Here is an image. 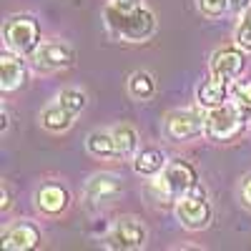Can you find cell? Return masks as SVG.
Here are the masks:
<instances>
[{"mask_svg":"<svg viewBox=\"0 0 251 251\" xmlns=\"http://www.w3.org/2000/svg\"><path fill=\"white\" fill-rule=\"evenodd\" d=\"M106 25L113 35L138 43V40L153 35L156 18L151 10L138 5L136 0H111L106 5Z\"/></svg>","mask_w":251,"mask_h":251,"instance_id":"1","label":"cell"},{"mask_svg":"<svg viewBox=\"0 0 251 251\" xmlns=\"http://www.w3.org/2000/svg\"><path fill=\"white\" fill-rule=\"evenodd\" d=\"M3 38L8 50L18 55H33L40 46V28L33 15H10L3 23Z\"/></svg>","mask_w":251,"mask_h":251,"instance_id":"2","label":"cell"},{"mask_svg":"<svg viewBox=\"0 0 251 251\" xmlns=\"http://www.w3.org/2000/svg\"><path fill=\"white\" fill-rule=\"evenodd\" d=\"M196 183V171L186 161H171L153 181V191L161 196V201H178L188 194V188Z\"/></svg>","mask_w":251,"mask_h":251,"instance_id":"3","label":"cell"},{"mask_svg":"<svg viewBox=\"0 0 251 251\" xmlns=\"http://www.w3.org/2000/svg\"><path fill=\"white\" fill-rule=\"evenodd\" d=\"M244 111L236 103H221V106L208 108L206 113V128L203 133L211 141H231L244 128Z\"/></svg>","mask_w":251,"mask_h":251,"instance_id":"4","label":"cell"},{"mask_svg":"<svg viewBox=\"0 0 251 251\" xmlns=\"http://www.w3.org/2000/svg\"><path fill=\"white\" fill-rule=\"evenodd\" d=\"M146 239H149L146 226L133 216H126V219H118L116 226L111 228V234L106 239V246L118 249V251H136V249L146 246Z\"/></svg>","mask_w":251,"mask_h":251,"instance_id":"5","label":"cell"},{"mask_svg":"<svg viewBox=\"0 0 251 251\" xmlns=\"http://www.w3.org/2000/svg\"><path fill=\"white\" fill-rule=\"evenodd\" d=\"M176 219L181 221L183 228L188 231H201L211 221V206L206 199H196V196H181L176 201Z\"/></svg>","mask_w":251,"mask_h":251,"instance_id":"6","label":"cell"},{"mask_svg":"<svg viewBox=\"0 0 251 251\" xmlns=\"http://www.w3.org/2000/svg\"><path fill=\"white\" fill-rule=\"evenodd\" d=\"M33 60L40 71H60V68H71L75 63V53L71 46L60 43V40H46L40 43L38 50L33 53Z\"/></svg>","mask_w":251,"mask_h":251,"instance_id":"7","label":"cell"},{"mask_svg":"<svg viewBox=\"0 0 251 251\" xmlns=\"http://www.w3.org/2000/svg\"><path fill=\"white\" fill-rule=\"evenodd\" d=\"M206 128V116L196 111H174L166 116V136L171 141H186L203 133Z\"/></svg>","mask_w":251,"mask_h":251,"instance_id":"8","label":"cell"},{"mask_svg":"<svg viewBox=\"0 0 251 251\" xmlns=\"http://www.w3.org/2000/svg\"><path fill=\"white\" fill-rule=\"evenodd\" d=\"M246 68L244 48H221L211 55V78H219L224 83L241 78Z\"/></svg>","mask_w":251,"mask_h":251,"instance_id":"9","label":"cell"},{"mask_svg":"<svg viewBox=\"0 0 251 251\" xmlns=\"http://www.w3.org/2000/svg\"><path fill=\"white\" fill-rule=\"evenodd\" d=\"M38 244H40V231H38V226H33L28 221L13 224L0 236V246L5 251H30Z\"/></svg>","mask_w":251,"mask_h":251,"instance_id":"10","label":"cell"},{"mask_svg":"<svg viewBox=\"0 0 251 251\" xmlns=\"http://www.w3.org/2000/svg\"><path fill=\"white\" fill-rule=\"evenodd\" d=\"M25 83V63L18 53H3L0 55V88L3 93H13Z\"/></svg>","mask_w":251,"mask_h":251,"instance_id":"11","label":"cell"},{"mask_svg":"<svg viewBox=\"0 0 251 251\" xmlns=\"http://www.w3.org/2000/svg\"><path fill=\"white\" fill-rule=\"evenodd\" d=\"M35 203L43 214H50V216L63 214L68 208V191L60 183H46L35 194Z\"/></svg>","mask_w":251,"mask_h":251,"instance_id":"12","label":"cell"},{"mask_svg":"<svg viewBox=\"0 0 251 251\" xmlns=\"http://www.w3.org/2000/svg\"><path fill=\"white\" fill-rule=\"evenodd\" d=\"M166 163H169V161H166L163 151H158V149H143L133 158V169L141 176H158L166 169Z\"/></svg>","mask_w":251,"mask_h":251,"instance_id":"13","label":"cell"},{"mask_svg":"<svg viewBox=\"0 0 251 251\" xmlns=\"http://www.w3.org/2000/svg\"><path fill=\"white\" fill-rule=\"evenodd\" d=\"M73 123V113L68 108H63L60 103H53V106H48L43 113H40V126L53 133H60V131H68Z\"/></svg>","mask_w":251,"mask_h":251,"instance_id":"14","label":"cell"},{"mask_svg":"<svg viewBox=\"0 0 251 251\" xmlns=\"http://www.w3.org/2000/svg\"><path fill=\"white\" fill-rule=\"evenodd\" d=\"M226 96H228L226 83L219 80V78L203 80L201 86H199V91H196L199 103H201V106H206V108H214V106H221V103H226Z\"/></svg>","mask_w":251,"mask_h":251,"instance_id":"15","label":"cell"},{"mask_svg":"<svg viewBox=\"0 0 251 251\" xmlns=\"http://www.w3.org/2000/svg\"><path fill=\"white\" fill-rule=\"evenodd\" d=\"M113 141H116V156H121V158L133 156L138 149V133L131 126H118L113 131Z\"/></svg>","mask_w":251,"mask_h":251,"instance_id":"16","label":"cell"},{"mask_svg":"<svg viewBox=\"0 0 251 251\" xmlns=\"http://www.w3.org/2000/svg\"><path fill=\"white\" fill-rule=\"evenodd\" d=\"M128 93H131V98H136V100H149V98L156 93V80L146 73V71H136V73L128 78Z\"/></svg>","mask_w":251,"mask_h":251,"instance_id":"17","label":"cell"},{"mask_svg":"<svg viewBox=\"0 0 251 251\" xmlns=\"http://www.w3.org/2000/svg\"><path fill=\"white\" fill-rule=\"evenodd\" d=\"M86 149H88V153L96 156V158L116 156V141H113V133H103V131L91 133L88 141H86Z\"/></svg>","mask_w":251,"mask_h":251,"instance_id":"18","label":"cell"},{"mask_svg":"<svg viewBox=\"0 0 251 251\" xmlns=\"http://www.w3.org/2000/svg\"><path fill=\"white\" fill-rule=\"evenodd\" d=\"M118 194V181L108 174H100V176H93L88 181V199L93 201H103V199H111Z\"/></svg>","mask_w":251,"mask_h":251,"instance_id":"19","label":"cell"},{"mask_svg":"<svg viewBox=\"0 0 251 251\" xmlns=\"http://www.w3.org/2000/svg\"><path fill=\"white\" fill-rule=\"evenodd\" d=\"M231 98L234 103L244 111V113H251V78H244V80H234L231 86Z\"/></svg>","mask_w":251,"mask_h":251,"instance_id":"20","label":"cell"},{"mask_svg":"<svg viewBox=\"0 0 251 251\" xmlns=\"http://www.w3.org/2000/svg\"><path fill=\"white\" fill-rule=\"evenodd\" d=\"M58 103L63 108H68L73 116L75 113H80L83 108H86V103H88V98H86V93L83 91H75V88H68V91H63L60 96H58Z\"/></svg>","mask_w":251,"mask_h":251,"instance_id":"21","label":"cell"},{"mask_svg":"<svg viewBox=\"0 0 251 251\" xmlns=\"http://www.w3.org/2000/svg\"><path fill=\"white\" fill-rule=\"evenodd\" d=\"M234 40L236 46L244 48V50H251V8L244 10L239 25H236V33H234Z\"/></svg>","mask_w":251,"mask_h":251,"instance_id":"22","label":"cell"},{"mask_svg":"<svg viewBox=\"0 0 251 251\" xmlns=\"http://www.w3.org/2000/svg\"><path fill=\"white\" fill-rule=\"evenodd\" d=\"M228 8H231V3L228 0H199V10L208 18H219L224 15Z\"/></svg>","mask_w":251,"mask_h":251,"instance_id":"23","label":"cell"},{"mask_svg":"<svg viewBox=\"0 0 251 251\" xmlns=\"http://www.w3.org/2000/svg\"><path fill=\"white\" fill-rule=\"evenodd\" d=\"M241 196H244V201L251 206V176L244 181V186H241Z\"/></svg>","mask_w":251,"mask_h":251,"instance_id":"24","label":"cell"},{"mask_svg":"<svg viewBox=\"0 0 251 251\" xmlns=\"http://www.w3.org/2000/svg\"><path fill=\"white\" fill-rule=\"evenodd\" d=\"M231 3V10H246L249 8V0H228Z\"/></svg>","mask_w":251,"mask_h":251,"instance_id":"25","label":"cell"},{"mask_svg":"<svg viewBox=\"0 0 251 251\" xmlns=\"http://www.w3.org/2000/svg\"><path fill=\"white\" fill-rule=\"evenodd\" d=\"M8 206H10V194H8V186L3 183V201H0V208H3V211H5Z\"/></svg>","mask_w":251,"mask_h":251,"instance_id":"26","label":"cell"},{"mask_svg":"<svg viewBox=\"0 0 251 251\" xmlns=\"http://www.w3.org/2000/svg\"><path fill=\"white\" fill-rule=\"evenodd\" d=\"M3 131H8V113L3 111Z\"/></svg>","mask_w":251,"mask_h":251,"instance_id":"27","label":"cell"}]
</instances>
